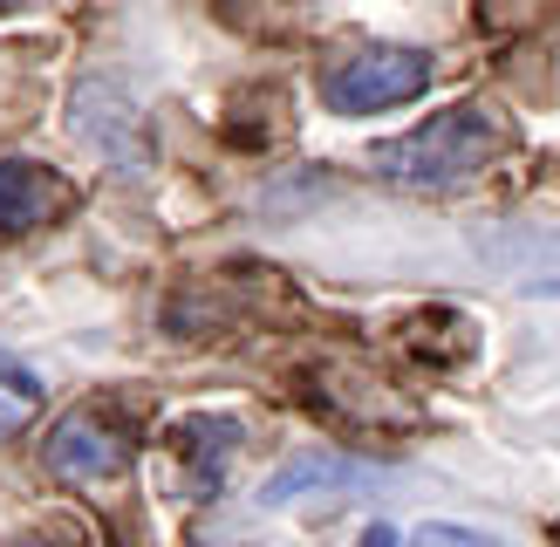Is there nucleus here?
Here are the masks:
<instances>
[{
  "mask_svg": "<svg viewBox=\"0 0 560 547\" xmlns=\"http://www.w3.org/2000/svg\"><path fill=\"white\" fill-rule=\"evenodd\" d=\"M362 547H397V534H389V527H370V534H362Z\"/></svg>",
  "mask_w": 560,
  "mask_h": 547,
  "instance_id": "obj_9",
  "label": "nucleus"
},
{
  "mask_svg": "<svg viewBox=\"0 0 560 547\" xmlns=\"http://www.w3.org/2000/svg\"><path fill=\"white\" fill-rule=\"evenodd\" d=\"M431 90V55L397 48V42H362L349 55H335L322 69V103L335 117H370V109H397Z\"/></svg>",
  "mask_w": 560,
  "mask_h": 547,
  "instance_id": "obj_2",
  "label": "nucleus"
},
{
  "mask_svg": "<svg viewBox=\"0 0 560 547\" xmlns=\"http://www.w3.org/2000/svg\"><path fill=\"white\" fill-rule=\"evenodd\" d=\"M42 458H48V473L62 479V486H109V479L130 465V445H124V438L109 431L103 418L75 410V418H62V424L48 431Z\"/></svg>",
  "mask_w": 560,
  "mask_h": 547,
  "instance_id": "obj_3",
  "label": "nucleus"
},
{
  "mask_svg": "<svg viewBox=\"0 0 560 547\" xmlns=\"http://www.w3.org/2000/svg\"><path fill=\"white\" fill-rule=\"evenodd\" d=\"M404 547H499V540L479 534V527H458V520H424Z\"/></svg>",
  "mask_w": 560,
  "mask_h": 547,
  "instance_id": "obj_7",
  "label": "nucleus"
},
{
  "mask_svg": "<svg viewBox=\"0 0 560 547\" xmlns=\"http://www.w3.org/2000/svg\"><path fill=\"white\" fill-rule=\"evenodd\" d=\"M0 547H42V540H0Z\"/></svg>",
  "mask_w": 560,
  "mask_h": 547,
  "instance_id": "obj_10",
  "label": "nucleus"
},
{
  "mask_svg": "<svg viewBox=\"0 0 560 547\" xmlns=\"http://www.w3.org/2000/svg\"><path fill=\"white\" fill-rule=\"evenodd\" d=\"M499 151H506V117L492 103H452L404 137H383L370 151V172L383 185H404V191H458Z\"/></svg>",
  "mask_w": 560,
  "mask_h": 547,
  "instance_id": "obj_1",
  "label": "nucleus"
},
{
  "mask_svg": "<svg viewBox=\"0 0 560 547\" xmlns=\"http://www.w3.org/2000/svg\"><path fill=\"white\" fill-rule=\"evenodd\" d=\"M370 479V465L362 458H335V452H301V458H288L280 473L260 486V507H294V500H307V492H335V486H362Z\"/></svg>",
  "mask_w": 560,
  "mask_h": 547,
  "instance_id": "obj_5",
  "label": "nucleus"
},
{
  "mask_svg": "<svg viewBox=\"0 0 560 547\" xmlns=\"http://www.w3.org/2000/svg\"><path fill=\"white\" fill-rule=\"evenodd\" d=\"M21 418H27V397H0V438L21 431Z\"/></svg>",
  "mask_w": 560,
  "mask_h": 547,
  "instance_id": "obj_8",
  "label": "nucleus"
},
{
  "mask_svg": "<svg viewBox=\"0 0 560 547\" xmlns=\"http://www.w3.org/2000/svg\"><path fill=\"white\" fill-rule=\"evenodd\" d=\"M14 8H21V0H0V14H14Z\"/></svg>",
  "mask_w": 560,
  "mask_h": 547,
  "instance_id": "obj_11",
  "label": "nucleus"
},
{
  "mask_svg": "<svg viewBox=\"0 0 560 547\" xmlns=\"http://www.w3.org/2000/svg\"><path fill=\"white\" fill-rule=\"evenodd\" d=\"M178 452H185V473H191V492L212 500L219 486H226V465L240 452V424L233 418H191L178 431Z\"/></svg>",
  "mask_w": 560,
  "mask_h": 547,
  "instance_id": "obj_6",
  "label": "nucleus"
},
{
  "mask_svg": "<svg viewBox=\"0 0 560 547\" xmlns=\"http://www.w3.org/2000/svg\"><path fill=\"white\" fill-rule=\"evenodd\" d=\"M69 178L48 172V164H27V158H0V233H35L48 219L69 212Z\"/></svg>",
  "mask_w": 560,
  "mask_h": 547,
  "instance_id": "obj_4",
  "label": "nucleus"
}]
</instances>
